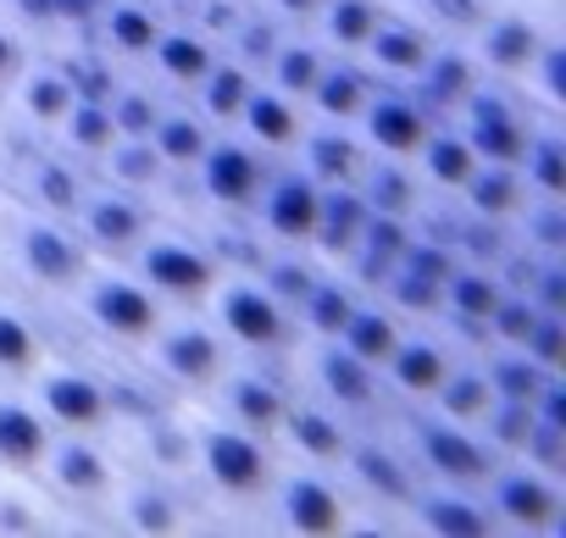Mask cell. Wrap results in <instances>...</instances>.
<instances>
[{
  "instance_id": "1",
  "label": "cell",
  "mask_w": 566,
  "mask_h": 538,
  "mask_svg": "<svg viewBox=\"0 0 566 538\" xmlns=\"http://www.w3.org/2000/svg\"><path fill=\"white\" fill-rule=\"evenodd\" d=\"M184 422H189V488L200 505V532L211 527L255 532V505L277 472L272 439L222 422L200 400H184Z\"/></svg>"
},
{
  "instance_id": "2",
  "label": "cell",
  "mask_w": 566,
  "mask_h": 538,
  "mask_svg": "<svg viewBox=\"0 0 566 538\" xmlns=\"http://www.w3.org/2000/svg\"><path fill=\"white\" fill-rule=\"evenodd\" d=\"M167 300L145 289V278L128 261L90 255L84 273L67 284V295L51 306V323L62 339L95 350V356H139L150 328L161 323Z\"/></svg>"
},
{
  "instance_id": "3",
  "label": "cell",
  "mask_w": 566,
  "mask_h": 538,
  "mask_svg": "<svg viewBox=\"0 0 566 538\" xmlns=\"http://www.w3.org/2000/svg\"><path fill=\"white\" fill-rule=\"evenodd\" d=\"M90 250L78 244L67 217H51L12 189H0V284L29 295L34 306H56L67 284L84 273Z\"/></svg>"
},
{
  "instance_id": "4",
  "label": "cell",
  "mask_w": 566,
  "mask_h": 538,
  "mask_svg": "<svg viewBox=\"0 0 566 538\" xmlns=\"http://www.w3.org/2000/svg\"><path fill=\"white\" fill-rule=\"evenodd\" d=\"M200 312L228 339V350L250 356V361H283V350L301 339L290 300H283L272 289V278L261 273L255 261H244V255H228V266L217 273V284L206 289Z\"/></svg>"
},
{
  "instance_id": "5",
  "label": "cell",
  "mask_w": 566,
  "mask_h": 538,
  "mask_svg": "<svg viewBox=\"0 0 566 538\" xmlns=\"http://www.w3.org/2000/svg\"><path fill=\"white\" fill-rule=\"evenodd\" d=\"M123 261L145 278V289L161 295L167 306H200L206 289L217 284V273L228 266V250H222V239L200 217L156 211V222L139 233V244Z\"/></svg>"
},
{
  "instance_id": "6",
  "label": "cell",
  "mask_w": 566,
  "mask_h": 538,
  "mask_svg": "<svg viewBox=\"0 0 566 538\" xmlns=\"http://www.w3.org/2000/svg\"><path fill=\"white\" fill-rule=\"evenodd\" d=\"M23 394L45 416L51 433H106L112 416H117V389H112L106 356H95L73 339H56L29 367Z\"/></svg>"
},
{
  "instance_id": "7",
  "label": "cell",
  "mask_w": 566,
  "mask_h": 538,
  "mask_svg": "<svg viewBox=\"0 0 566 538\" xmlns=\"http://www.w3.org/2000/svg\"><path fill=\"white\" fill-rule=\"evenodd\" d=\"M266 167H272V161H266L261 150H250L239 134L217 128L211 145H206V156H200V161L184 172V183H178L184 211L200 217V222L222 239L228 255H239V222H244V211L255 205V189H261Z\"/></svg>"
},
{
  "instance_id": "8",
  "label": "cell",
  "mask_w": 566,
  "mask_h": 538,
  "mask_svg": "<svg viewBox=\"0 0 566 538\" xmlns=\"http://www.w3.org/2000/svg\"><path fill=\"white\" fill-rule=\"evenodd\" d=\"M255 532L277 538H350L356 532V499L339 472L277 461L261 505H255Z\"/></svg>"
},
{
  "instance_id": "9",
  "label": "cell",
  "mask_w": 566,
  "mask_h": 538,
  "mask_svg": "<svg viewBox=\"0 0 566 538\" xmlns=\"http://www.w3.org/2000/svg\"><path fill=\"white\" fill-rule=\"evenodd\" d=\"M384 433L400 444V455L411 461L417 483H455V488H478L489 477V466L500 461L494 444L478 428H455L444 416H433L428 405H384Z\"/></svg>"
},
{
  "instance_id": "10",
  "label": "cell",
  "mask_w": 566,
  "mask_h": 538,
  "mask_svg": "<svg viewBox=\"0 0 566 538\" xmlns=\"http://www.w3.org/2000/svg\"><path fill=\"white\" fill-rule=\"evenodd\" d=\"M134 361H139L145 378H156L172 400H200V394L217 383V372L233 361V350H228V339L206 323L200 306H167Z\"/></svg>"
},
{
  "instance_id": "11",
  "label": "cell",
  "mask_w": 566,
  "mask_h": 538,
  "mask_svg": "<svg viewBox=\"0 0 566 538\" xmlns=\"http://www.w3.org/2000/svg\"><path fill=\"white\" fill-rule=\"evenodd\" d=\"M489 527L500 538H560L566 532V472L527 455H500L478 483Z\"/></svg>"
},
{
  "instance_id": "12",
  "label": "cell",
  "mask_w": 566,
  "mask_h": 538,
  "mask_svg": "<svg viewBox=\"0 0 566 538\" xmlns=\"http://www.w3.org/2000/svg\"><path fill=\"white\" fill-rule=\"evenodd\" d=\"M283 378H290V389L295 394H306V400H323V405H334L339 416H350V422H378L384 416V383H378V372L367 367V361H356L339 339H295L290 350H283Z\"/></svg>"
},
{
  "instance_id": "13",
  "label": "cell",
  "mask_w": 566,
  "mask_h": 538,
  "mask_svg": "<svg viewBox=\"0 0 566 538\" xmlns=\"http://www.w3.org/2000/svg\"><path fill=\"white\" fill-rule=\"evenodd\" d=\"M101 532H123V538H184L200 532V505L195 488L184 477L117 461L106 510H101Z\"/></svg>"
},
{
  "instance_id": "14",
  "label": "cell",
  "mask_w": 566,
  "mask_h": 538,
  "mask_svg": "<svg viewBox=\"0 0 566 538\" xmlns=\"http://www.w3.org/2000/svg\"><path fill=\"white\" fill-rule=\"evenodd\" d=\"M34 477L78 521V532H101V510L117 477V450L106 433H51L34 461Z\"/></svg>"
},
{
  "instance_id": "15",
  "label": "cell",
  "mask_w": 566,
  "mask_h": 538,
  "mask_svg": "<svg viewBox=\"0 0 566 538\" xmlns=\"http://www.w3.org/2000/svg\"><path fill=\"white\" fill-rule=\"evenodd\" d=\"M317 205H323V183H312L295 161H272L255 205L239 222V255H261V250H306L312 228H317Z\"/></svg>"
},
{
  "instance_id": "16",
  "label": "cell",
  "mask_w": 566,
  "mask_h": 538,
  "mask_svg": "<svg viewBox=\"0 0 566 538\" xmlns=\"http://www.w3.org/2000/svg\"><path fill=\"white\" fill-rule=\"evenodd\" d=\"M467 339L455 328H444L439 317L433 323H406V334L395 339V350L384 356L378 367V383H384V400L389 405H428L433 389L450 378V367L461 361Z\"/></svg>"
},
{
  "instance_id": "17",
  "label": "cell",
  "mask_w": 566,
  "mask_h": 538,
  "mask_svg": "<svg viewBox=\"0 0 566 538\" xmlns=\"http://www.w3.org/2000/svg\"><path fill=\"white\" fill-rule=\"evenodd\" d=\"M444 117L461 128V139L472 145L478 161H511V167H516V156H522V145H527L538 112H527L511 84H500V78H472V89H467Z\"/></svg>"
},
{
  "instance_id": "18",
  "label": "cell",
  "mask_w": 566,
  "mask_h": 538,
  "mask_svg": "<svg viewBox=\"0 0 566 538\" xmlns=\"http://www.w3.org/2000/svg\"><path fill=\"white\" fill-rule=\"evenodd\" d=\"M290 378H283V367L277 361H250V356H233L222 372H217V383L200 394V405L206 411H217L222 422H233V428H250V433H266L272 439V428L283 422V411H290Z\"/></svg>"
},
{
  "instance_id": "19",
  "label": "cell",
  "mask_w": 566,
  "mask_h": 538,
  "mask_svg": "<svg viewBox=\"0 0 566 538\" xmlns=\"http://www.w3.org/2000/svg\"><path fill=\"white\" fill-rule=\"evenodd\" d=\"M73 101H78V84H73L62 51H45V45H29L18 73L0 84V117L29 139H45Z\"/></svg>"
},
{
  "instance_id": "20",
  "label": "cell",
  "mask_w": 566,
  "mask_h": 538,
  "mask_svg": "<svg viewBox=\"0 0 566 538\" xmlns=\"http://www.w3.org/2000/svg\"><path fill=\"white\" fill-rule=\"evenodd\" d=\"M156 211L161 205H150V200H139V194H128V189H117V183H106V178L90 172V183H84L78 205L67 211V222H73V233H78V244L90 255L123 261L139 244V233L156 222Z\"/></svg>"
},
{
  "instance_id": "21",
  "label": "cell",
  "mask_w": 566,
  "mask_h": 538,
  "mask_svg": "<svg viewBox=\"0 0 566 538\" xmlns=\"http://www.w3.org/2000/svg\"><path fill=\"white\" fill-rule=\"evenodd\" d=\"M361 422L339 416L334 405L323 400H306V394H290V411L272 428V450L277 461H301V466H323V472H339L350 444H356Z\"/></svg>"
},
{
  "instance_id": "22",
  "label": "cell",
  "mask_w": 566,
  "mask_h": 538,
  "mask_svg": "<svg viewBox=\"0 0 566 538\" xmlns=\"http://www.w3.org/2000/svg\"><path fill=\"white\" fill-rule=\"evenodd\" d=\"M433 117H439V112H433L417 89H406V84H378L350 128H356V139H361L367 156L411 161L417 145H422V134L433 128Z\"/></svg>"
},
{
  "instance_id": "23",
  "label": "cell",
  "mask_w": 566,
  "mask_h": 538,
  "mask_svg": "<svg viewBox=\"0 0 566 538\" xmlns=\"http://www.w3.org/2000/svg\"><path fill=\"white\" fill-rule=\"evenodd\" d=\"M84 183H90V167L73 161L67 150H56L51 139H23L12 167L0 172V189H12L18 200H29V205H40L51 217H67L78 205Z\"/></svg>"
},
{
  "instance_id": "24",
  "label": "cell",
  "mask_w": 566,
  "mask_h": 538,
  "mask_svg": "<svg viewBox=\"0 0 566 538\" xmlns=\"http://www.w3.org/2000/svg\"><path fill=\"white\" fill-rule=\"evenodd\" d=\"M444 40L422 23V18H411V12H400V7H384V18L373 23V34L361 40V51H356V62L373 73V84H417L422 73H428V62H433V51H439Z\"/></svg>"
},
{
  "instance_id": "25",
  "label": "cell",
  "mask_w": 566,
  "mask_h": 538,
  "mask_svg": "<svg viewBox=\"0 0 566 538\" xmlns=\"http://www.w3.org/2000/svg\"><path fill=\"white\" fill-rule=\"evenodd\" d=\"M505 284L511 278H505L500 261H467V255H455L444 266V278H439V323L455 328L467 345H478V334H483L494 300L505 295Z\"/></svg>"
},
{
  "instance_id": "26",
  "label": "cell",
  "mask_w": 566,
  "mask_h": 538,
  "mask_svg": "<svg viewBox=\"0 0 566 538\" xmlns=\"http://www.w3.org/2000/svg\"><path fill=\"white\" fill-rule=\"evenodd\" d=\"M400 532H422V538H494L478 488H455V483H417L411 499L400 505Z\"/></svg>"
},
{
  "instance_id": "27",
  "label": "cell",
  "mask_w": 566,
  "mask_h": 538,
  "mask_svg": "<svg viewBox=\"0 0 566 538\" xmlns=\"http://www.w3.org/2000/svg\"><path fill=\"white\" fill-rule=\"evenodd\" d=\"M306 106L295 101V95H283V89H272V84H250V95H244V106H239V117L228 123V134H239L250 150H261L266 161H283V156H295V145H301V134H306Z\"/></svg>"
},
{
  "instance_id": "28",
  "label": "cell",
  "mask_w": 566,
  "mask_h": 538,
  "mask_svg": "<svg viewBox=\"0 0 566 538\" xmlns=\"http://www.w3.org/2000/svg\"><path fill=\"white\" fill-rule=\"evenodd\" d=\"M161 23H167L161 0H101L90 29H84V40H90V51H101L112 67L128 73V67L145 62V51L161 34Z\"/></svg>"
},
{
  "instance_id": "29",
  "label": "cell",
  "mask_w": 566,
  "mask_h": 538,
  "mask_svg": "<svg viewBox=\"0 0 566 538\" xmlns=\"http://www.w3.org/2000/svg\"><path fill=\"white\" fill-rule=\"evenodd\" d=\"M90 172L106 178V183H117V189H128V194H139V200H150V205H161V211H184L178 178L167 172V161L156 156V145H150L145 134H117V139L90 161Z\"/></svg>"
},
{
  "instance_id": "30",
  "label": "cell",
  "mask_w": 566,
  "mask_h": 538,
  "mask_svg": "<svg viewBox=\"0 0 566 538\" xmlns=\"http://www.w3.org/2000/svg\"><path fill=\"white\" fill-rule=\"evenodd\" d=\"M211 56H217L211 34H206V29H195L189 18L167 12V23H161V34L150 40V51H145L139 73H145L161 95H189V89L200 84V73L211 67Z\"/></svg>"
},
{
  "instance_id": "31",
  "label": "cell",
  "mask_w": 566,
  "mask_h": 538,
  "mask_svg": "<svg viewBox=\"0 0 566 538\" xmlns=\"http://www.w3.org/2000/svg\"><path fill=\"white\" fill-rule=\"evenodd\" d=\"M56 339H62V334H56V323H51L45 306H34L29 295H18V289L0 284V378L23 383L29 367H34Z\"/></svg>"
},
{
  "instance_id": "32",
  "label": "cell",
  "mask_w": 566,
  "mask_h": 538,
  "mask_svg": "<svg viewBox=\"0 0 566 538\" xmlns=\"http://www.w3.org/2000/svg\"><path fill=\"white\" fill-rule=\"evenodd\" d=\"M78 521L45 494L34 472H7L0 466V538H67Z\"/></svg>"
},
{
  "instance_id": "33",
  "label": "cell",
  "mask_w": 566,
  "mask_h": 538,
  "mask_svg": "<svg viewBox=\"0 0 566 538\" xmlns=\"http://www.w3.org/2000/svg\"><path fill=\"white\" fill-rule=\"evenodd\" d=\"M283 161H295L312 183L323 189H350L367 167V150L356 139V128H339V123H306L295 156H283Z\"/></svg>"
},
{
  "instance_id": "34",
  "label": "cell",
  "mask_w": 566,
  "mask_h": 538,
  "mask_svg": "<svg viewBox=\"0 0 566 538\" xmlns=\"http://www.w3.org/2000/svg\"><path fill=\"white\" fill-rule=\"evenodd\" d=\"M328 62H334V56L312 40V29H277V40L266 45V56H261V67H255V78L272 84V89H283V95H295V101L306 106V95H312V84L323 78Z\"/></svg>"
},
{
  "instance_id": "35",
  "label": "cell",
  "mask_w": 566,
  "mask_h": 538,
  "mask_svg": "<svg viewBox=\"0 0 566 538\" xmlns=\"http://www.w3.org/2000/svg\"><path fill=\"white\" fill-rule=\"evenodd\" d=\"M450 200L461 205V217H467V222L505 228V222L522 211L527 183H522V172H516L511 161H478V167H472V178H467Z\"/></svg>"
},
{
  "instance_id": "36",
  "label": "cell",
  "mask_w": 566,
  "mask_h": 538,
  "mask_svg": "<svg viewBox=\"0 0 566 538\" xmlns=\"http://www.w3.org/2000/svg\"><path fill=\"white\" fill-rule=\"evenodd\" d=\"M367 222H373V211L361 205L356 189H323V205H317V228L306 239V255H317L323 266H339V273H345V261L356 255Z\"/></svg>"
},
{
  "instance_id": "37",
  "label": "cell",
  "mask_w": 566,
  "mask_h": 538,
  "mask_svg": "<svg viewBox=\"0 0 566 538\" xmlns=\"http://www.w3.org/2000/svg\"><path fill=\"white\" fill-rule=\"evenodd\" d=\"M494 378H489V367H483V356H478V345H467L461 350V361L450 367V378L433 389V400H428V411L433 416H444V422H455V428H483V416L494 411Z\"/></svg>"
},
{
  "instance_id": "38",
  "label": "cell",
  "mask_w": 566,
  "mask_h": 538,
  "mask_svg": "<svg viewBox=\"0 0 566 538\" xmlns=\"http://www.w3.org/2000/svg\"><path fill=\"white\" fill-rule=\"evenodd\" d=\"M472 167H478V156H472V145L461 139V128H455L450 117H433V128L422 134V145H417V156H411L417 183H422L428 194H455V189L472 178Z\"/></svg>"
},
{
  "instance_id": "39",
  "label": "cell",
  "mask_w": 566,
  "mask_h": 538,
  "mask_svg": "<svg viewBox=\"0 0 566 538\" xmlns=\"http://www.w3.org/2000/svg\"><path fill=\"white\" fill-rule=\"evenodd\" d=\"M373 89H378V84H373V73H367L356 56H334V62L323 67V78L312 84V95H306V117H312V123H339V128H350V123L361 117V106H367Z\"/></svg>"
},
{
  "instance_id": "40",
  "label": "cell",
  "mask_w": 566,
  "mask_h": 538,
  "mask_svg": "<svg viewBox=\"0 0 566 538\" xmlns=\"http://www.w3.org/2000/svg\"><path fill=\"white\" fill-rule=\"evenodd\" d=\"M211 134H217V128H211V123H206V117H200V112H195L184 95H167V106H161V117L150 123V134H145V139L156 145V156L167 161V172L184 183V172H189V167L206 156Z\"/></svg>"
},
{
  "instance_id": "41",
  "label": "cell",
  "mask_w": 566,
  "mask_h": 538,
  "mask_svg": "<svg viewBox=\"0 0 566 538\" xmlns=\"http://www.w3.org/2000/svg\"><path fill=\"white\" fill-rule=\"evenodd\" d=\"M527 112L538 117H566V23L544 34V45L527 56V67L511 78Z\"/></svg>"
},
{
  "instance_id": "42",
  "label": "cell",
  "mask_w": 566,
  "mask_h": 538,
  "mask_svg": "<svg viewBox=\"0 0 566 538\" xmlns=\"http://www.w3.org/2000/svg\"><path fill=\"white\" fill-rule=\"evenodd\" d=\"M45 439H51V428H45V416L29 405L23 383L0 378V466H7V472H34Z\"/></svg>"
},
{
  "instance_id": "43",
  "label": "cell",
  "mask_w": 566,
  "mask_h": 538,
  "mask_svg": "<svg viewBox=\"0 0 566 538\" xmlns=\"http://www.w3.org/2000/svg\"><path fill=\"white\" fill-rule=\"evenodd\" d=\"M516 172L527 194L566 200V117H533V134L516 156Z\"/></svg>"
},
{
  "instance_id": "44",
  "label": "cell",
  "mask_w": 566,
  "mask_h": 538,
  "mask_svg": "<svg viewBox=\"0 0 566 538\" xmlns=\"http://www.w3.org/2000/svg\"><path fill=\"white\" fill-rule=\"evenodd\" d=\"M350 189L361 194V205L373 217H389V222H411L417 205H422V194H428L417 183L411 161H384V156H367V167H361V178Z\"/></svg>"
},
{
  "instance_id": "45",
  "label": "cell",
  "mask_w": 566,
  "mask_h": 538,
  "mask_svg": "<svg viewBox=\"0 0 566 538\" xmlns=\"http://www.w3.org/2000/svg\"><path fill=\"white\" fill-rule=\"evenodd\" d=\"M400 334H406V317H395V312H389L373 289H361V295H356V306L345 312V323H339V334H334V339H339L356 361H367V367L378 372V367H384V356L395 350V339H400Z\"/></svg>"
},
{
  "instance_id": "46",
  "label": "cell",
  "mask_w": 566,
  "mask_h": 538,
  "mask_svg": "<svg viewBox=\"0 0 566 538\" xmlns=\"http://www.w3.org/2000/svg\"><path fill=\"white\" fill-rule=\"evenodd\" d=\"M250 84H255V67H250V62H239V56H228V51H217V56H211V67L200 73V84H195L184 101H189L211 128H228V123L239 117V106H244Z\"/></svg>"
},
{
  "instance_id": "47",
  "label": "cell",
  "mask_w": 566,
  "mask_h": 538,
  "mask_svg": "<svg viewBox=\"0 0 566 538\" xmlns=\"http://www.w3.org/2000/svg\"><path fill=\"white\" fill-rule=\"evenodd\" d=\"M356 284L339 273V266H317V278L301 289V300H295V328L306 334V339H334L339 334V323H345V312L356 306Z\"/></svg>"
},
{
  "instance_id": "48",
  "label": "cell",
  "mask_w": 566,
  "mask_h": 538,
  "mask_svg": "<svg viewBox=\"0 0 566 538\" xmlns=\"http://www.w3.org/2000/svg\"><path fill=\"white\" fill-rule=\"evenodd\" d=\"M389 0H323V7L312 12V40L328 51V56H356L361 40L373 34V23L384 18Z\"/></svg>"
},
{
  "instance_id": "49",
  "label": "cell",
  "mask_w": 566,
  "mask_h": 538,
  "mask_svg": "<svg viewBox=\"0 0 566 538\" xmlns=\"http://www.w3.org/2000/svg\"><path fill=\"white\" fill-rule=\"evenodd\" d=\"M45 139H51L56 150H67L73 161H84V167H90V161H95V156H101V150L117 139L112 106H106V101H95V95H78V101H73V106L56 117V128H51Z\"/></svg>"
},
{
  "instance_id": "50",
  "label": "cell",
  "mask_w": 566,
  "mask_h": 538,
  "mask_svg": "<svg viewBox=\"0 0 566 538\" xmlns=\"http://www.w3.org/2000/svg\"><path fill=\"white\" fill-rule=\"evenodd\" d=\"M106 106H112L117 134H150V123L161 117L167 95H161V89H156V84H150L139 67H128V73H117V84H112Z\"/></svg>"
},
{
  "instance_id": "51",
  "label": "cell",
  "mask_w": 566,
  "mask_h": 538,
  "mask_svg": "<svg viewBox=\"0 0 566 538\" xmlns=\"http://www.w3.org/2000/svg\"><path fill=\"white\" fill-rule=\"evenodd\" d=\"M29 45H34V40H29V34H23V29L7 18V12H0V84H7V78L18 73V62L29 56Z\"/></svg>"
},
{
  "instance_id": "52",
  "label": "cell",
  "mask_w": 566,
  "mask_h": 538,
  "mask_svg": "<svg viewBox=\"0 0 566 538\" xmlns=\"http://www.w3.org/2000/svg\"><path fill=\"white\" fill-rule=\"evenodd\" d=\"M255 7H261L272 23H283V29H306L323 0H255Z\"/></svg>"
}]
</instances>
